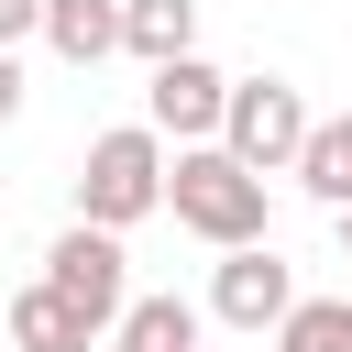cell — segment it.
I'll return each instance as SVG.
<instances>
[{
	"label": "cell",
	"instance_id": "cell-7",
	"mask_svg": "<svg viewBox=\"0 0 352 352\" xmlns=\"http://www.w3.org/2000/svg\"><path fill=\"white\" fill-rule=\"evenodd\" d=\"M44 44H55L66 66L121 55V0H44Z\"/></svg>",
	"mask_w": 352,
	"mask_h": 352
},
{
	"label": "cell",
	"instance_id": "cell-13",
	"mask_svg": "<svg viewBox=\"0 0 352 352\" xmlns=\"http://www.w3.org/2000/svg\"><path fill=\"white\" fill-rule=\"evenodd\" d=\"M11 110H22V55L0 44V121H11Z\"/></svg>",
	"mask_w": 352,
	"mask_h": 352
},
{
	"label": "cell",
	"instance_id": "cell-6",
	"mask_svg": "<svg viewBox=\"0 0 352 352\" xmlns=\"http://www.w3.org/2000/svg\"><path fill=\"white\" fill-rule=\"evenodd\" d=\"M286 297H297V275L275 264V242H220L209 319H231V330H275V319H286Z\"/></svg>",
	"mask_w": 352,
	"mask_h": 352
},
{
	"label": "cell",
	"instance_id": "cell-12",
	"mask_svg": "<svg viewBox=\"0 0 352 352\" xmlns=\"http://www.w3.org/2000/svg\"><path fill=\"white\" fill-rule=\"evenodd\" d=\"M22 33H44V0H0V44H22Z\"/></svg>",
	"mask_w": 352,
	"mask_h": 352
},
{
	"label": "cell",
	"instance_id": "cell-15",
	"mask_svg": "<svg viewBox=\"0 0 352 352\" xmlns=\"http://www.w3.org/2000/svg\"><path fill=\"white\" fill-rule=\"evenodd\" d=\"M341 132H352V110H341Z\"/></svg>",
	"mask_w": 352,
	"mask_h": 352
},
{
	"label": "cell",
	"instance_id": "cell-3",
	"mask_svg": "<svg viewBox=\"0 0 352 352\" xmlns=\"http://www.w3.org/2000/svg\"><path fill=\"white\" fill-rule=\"evenodd\" d=\"M44 286L88 319V330H110L121 319V297H132V253H121V231H99V220H66L55 242H44Z\"/></svg>",
	"mask_w": 352,
	"mask_h": 352
},
{
	"label": "cell",
	"instance_id": "cell-8",
	"mask_svg": "<svg viewBox=\"0 0 352 352\" xmlns=\"http://www.w3.org/2000/svg\"><path fill=\"white\" fill-rule=\"evenodd\" d=\"M88 341H99V330H88V319H77V308H66L44 275L11 297V352H88Z\"/></svg>",
	"mask_w": 352,
	"mask_h": 352
},
{
	"label": "cell",
	"instance_id": "cell-1",
	"mask_svg": "<svg viewBox=\"0 0 352 352\" xmlns=\"http://www.w3.org/2000/svg\"><path fill=\"white\" fill-rule=\"evenodd\" d=\"M165 209H176L198 242H264V176H253L231 143H176Z\"/></svg>",
	"mask_w": 352,
	"mask_h": 352
},
{
	"label": "cell",
	"instance_id": "cell-5",
	"mask_svg": "<svg viewBox=\"0 0 352 352\" xmlns=\"http://www.w3.org/2000/svg\"><path fill=\"white\" fill-rule=\"evenodd\" d=\"M220 99H231V77L187 44V55H165V66H154L143 121H154V132H176V143H220Z\"/></svg>",
	"mask_w": 352,
	"mask_h": 352
},
{
	"label": "cell",
	"instance_id": "cell-10",
	"mask_svg": "<svg viewBox=\"0 0 352 352\" xmlns=\"http://www.w3.org/2000/svg\"><path fill=\"white\" fill-rule=\"evenodd\" d=\"M110 341H121V352H198V308H187V297H121Z\"/></svg>",
	"mask_w": 352,
	"mask_h": 352
},
{
	"label": "cell",
	"instance_id": "cell-11",
	"mask_svg": "<svg viewBox=\"0 0 352 352\" xmlns=\"http://www.w3.org/2000/svg\"><path fill=\"white\" fill-rule=\"evenodd\" d=\"M275 352H352V297H286Z\"/></svg>",
	"mask_w": 352,
	"mask_h": 352
},
{
	"label": "cell",
	"instance_id": "cell-9",
	"mask_svg": "<svg viewBox=\"0 0 352 352\" xmlns=\"http://www.w3.org/2000/svg\"><path fill=\"white\" fill-rule=\"evenodd\" d=\"M187 44H198V0H121V55L165 66V55H187Z\"/></svg>",
	"mask_w": 352,
	"mask_h": 352
},
{
	"label": "cell",
	"instance_id": "cell-14",
	"mask_svg": "<svg viewBox=\"0 0 352 352\" xmlns=\"http://www.w3.org/2000/svg\"><path fill=\"white\" fill-rule=\"evenodd\" d=\"M341 242H352V209H341Z\"/></svg>",
	"mask_w": 352,
	"mask_h": 352
},
{
	"label": "cell",
	"instance_id": "cell-4",
	"mask_svg": "<svg viewBox=\"0 0 352 352\" xmlns=\"http://www.w3.org/2000/svg\"><path fill=\"white\" fill-rule=\"evenodd\" d=\"M220 143H231L253 176H286L297 143H308V99H297L286 77H231V99H220Z\"/></svg>",
	"mask_w": 352,
	"mask_h": 352
},
{
	"label": "cell",
	"instance_id": "cell-2",
	"mask_svg": "<svg viewBox=\"0 0 352 352\" xmlns=\"http://www.w3.org/2000/svg\"><path fill=\"white\" fill-rule=\"evenodd\" d=\"M143 209H165V132H154V121H121V132H99L88 165H77V220L132 231Z\"/></svg>",
	"mask_w": 352,
	"mask_h": 352
}]
</instances>
